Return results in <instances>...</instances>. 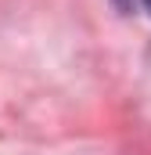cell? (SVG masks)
<instances>
[{"mask_svg":"<svg viewBox=\"0 0 151 155\" xmlns=\"http://www.w3.org/2000/svg\"><path fill=\"white\" fill-rule=\"evenodd\" d=\"M144 4H148V11H151V0H144Z\"/></svg>","mask_w":151,"mask_h":155,"instance_id":"1","label":"cell"}]
</instances>
